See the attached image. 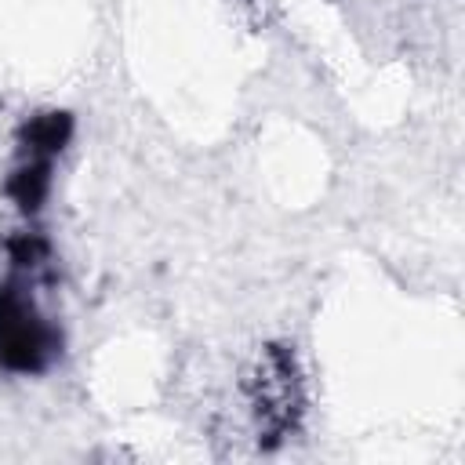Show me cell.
<instances>
[{"label":"cell","mask_w":465,"mask_h":465,"mask_svg":"<svg viewBox=\"0 0 465 465\" xmlns=\"http://www.w3.org/2000/svg\"><path fill=\"white\" fill-rule=\"evenodd\" d=\"M243 396L262 450H276L283 440H291L305 418V381L294 349L283 341L265 345L247 371Z\"/></svg>","instance_id":"6da1fadb"},{"label":"cell","mask_w":465,"mask_h":465,"mask_svg":"<svg viewBox=\"0 0 465 465\" xmlns=\"http://www.w3.org/2000/svg\"><path fill=\"white\" fill-rule=\"evenodd\" d=\"M62 356V327L40 312L22 276L0 283V367L7 374H44Z\"/></svg>","instance_id":"7a4b0ae2"},{"label":"cell","mask_w":465,"mask_h":465,"mask_svg":"<svg viewBox=\"0 0 465 465\" xmlns=\"http://www.w3.org/2000/svg\"><path fill=\"white\" fill-rule=\"evenodd\" d=\"M76 134V116L69 109H40L25 116L15 131V149L18 156H40V160H58Z\"/></svg>","instance_id":"3957f363"},{"label":"cell","mask_w":465,"mask_h":465,"mask_svg":"<svg viewBox=\"0 0 465 465\" xmlns=\"http://www.w3.org/2000/svg\"><path fill=\"white\" fill-rule=\"evenodd\" d=\"M51 185H54V160L18 156L4 178V196L15 203L22 218H36L51 196Z\"/></svg>","instance_id":"277c9868"},{"label":"cell","mask_w":465,"mask_h":465,"mask_svg":"<svg viewBox=\"0 0 465 465\" xmlns=\"http://www.w3.org/2000/svg\"><path fill=\"white\" fill-rule=\"evenodd\" d=\"M4 254H7L11 272L22 276V280H33V276L47 272L51 262H54V247H51L47 232H40V229H18V232H11L4 240Z\"/></svg>","instance_id":"5b68a950"}]
</instances>
